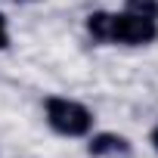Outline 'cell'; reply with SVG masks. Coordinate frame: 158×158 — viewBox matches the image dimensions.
I'll list each match as a JSON object with an SVG mask.
<instances>
[{
  "label": "cell",
  "instance_id": "6da1fadb",
  "mask_svg": "<svg viewBox=\"0 0 158 158\" xmlns=\"http://www.w3.org/2000/svg\"><path fill=\"white\" fill-rule=\"evenodd\" d=\"M84 28L93 44L102 47H149L158 40V22L133 16L127 10L112 13V10H93L84 19Z\"/></svg>",
  "mask_w": 158,
  "mask_h": 158
},
{
  "label": "cell",
  "instance_id": "7a4b0ae2",
  "mask_svg": "<svg viewBox=\"0 0 158 158\" xmlns=\"http://www.w3.org/2000/svg\"><path fill=\"white\" fill-rule=\"evenodd\" d=\"M44 121L56 136H65V139H87L96 130V112L90 106L59 93H50L44 99Z\"/></svg>",
  "mask_w": 158,
  "mask_h": 158
},
{
  "label": "cell",
  "instance_id": "3957f363",
  "mask_svg": "<svg viewBox=\"0 0 158 158\" xmlns=\"http://www.w3.org/2000/svg\"><path fill=\"white\" fill-rule=\"evenodd\" d=\"M87 155L90 158H130L133 143L115 130H93L87 136Z\"/></svg>",
  "mask_w": 158,
  "mask_h": 158
},
{
  "label": "cell",
  "instance_id": "277c9868",
  "mask_svg": "<svg viewBox=\"0 0 158 158\" xmlns=\"http://www.w3.org/2000/svg\"><path fill=\"white\" fill-rule=\"evenodd\" d=\"M124 10L143 19H155L158 22V0H124Z\"/></svg>",
  "mask_w": 158,
  "mask_h": 158
},
{
  "label": "cell",
  "instance_id": "5b68a950",
  "mask_svg": "<svg viewBox=\"0 0 158 158\" xmlns=\"http://www.w3.org/2000/svg\"><path fill=\"white\" fill-rule=\"evenodd\" d=\"M10 44H13V37H10V19L0 13V53L10 50Z\"/></svg>",
  "mask_w": 158,
  "mask_h": 158
},
{
  "label": "cell",
  "instance_id": "8992f818",
  "mask_svg": "<svg viewBox=\"0 0 158 158\" xmlns=\"http://www.w3.org/2000/svg\"><path fill=\"white\" fill-rule=\"evenodd\" d=\"M149 149L158 155V121L152 124V130H149Z\"/></svg>",
  "mask_w": 158,
  "mask_h": 158
},
{
  "label": "cell",
  "instance_id": "52a82bcc",
  "mask_svg": "<svg viewBox=\"0 0 158 158\" xmlns=\"http://www.w3.org/2000/svg\"><path fill=\"white\" fill-rule=\"evenodd\" d=\"M16 3H37V0H16Z\"/></svg>",
  "mask_w": 158,
  "mask_h": 158
}]
</instances>
